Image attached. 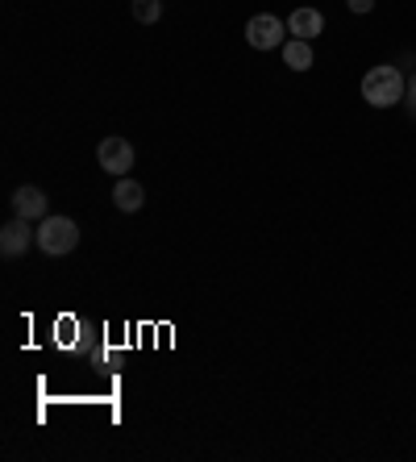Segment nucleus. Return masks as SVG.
<instances>
[{"mask_svg":"<svg viewBox=\"0 0 416 462\" xmlns=\"http://www.w3.org/2000/svg\"><path fill=\"white\" fill-rule=\"evenodd\" d=\"M404 92H408V79L404 71L395 63H379L371 67L363 76V100L371 108H392V105H404Z\"/></svg>","mask_w":416,"mask_h":462,"instance_id":"obj_1","label":"nucleus"},{"mask_svg":"<svg viewBox=\"0 0 416 462\" xmlns=\"http://www.w3.org/2000/svg\"><path fill=\"white\" fill-rule=\"evenodd\" d=\"M79 246V226H75L71 217H46L42 226H38V250L51 258H63Z\"/></svg>","mask_w":416,"mask_h":462,"instance_id":"obj_2","label":"nucleus"},{"mask_svg":"<svg viewBox=\"0 0 416 462\" xmlns=\"http://www.w3.org/2000/svg\"><path fill=\"white\" fill-rule=\"evenodd\" d=\"M283 33H288V22H279L275 13H258V17L245 22V42L254 46V51H279Z\"/></svg>","mask_w":416,"mask_h":462,"instance_id":"obj_3","label":"nucleus"},{"mask_svg":"<svg viewBox=\"0 0 416 462\" xmlns=\"http://www.w3.org/2000/svg\"><path fill=\"white\" fill-rule=\"evenodd\" d=\"M30 246H38V229H30V221H25V217L5 221V229H0V254H5V258H22Z\"/></svg>","mask_w":416,"mask_h":462,"instance_id":"obj_4","label":"nucleus"},{"mask_svg":"<svg viewBox=\"0 0 416 462\" xmlns=\"http://www.w3.org/2000/svg\"><path fill=\"white\" fill-rule=\"evenodd\" d=\"M13 217H25V221H46V217H51V200H46L42 188L22 183V188L13 192Z\"/></svg>","mask_w":416,"mask_h":462,"instance_id":"obj_5","label":"nucleus"},{"mask_svg":"<svg viewBox=\"0 0 416 462\" xmlns=\"http://www.w3.org/2000/svg\"><path fill=\"white\" fill-rule=\"evenodd\" d=\"M97 162L105 167L108 175H129V167H134V146H129L125 138H105L97 151Z\"/></svg>","mask_w":416,"mask_h":462,"instance_id":"obj_6","label":"nucleus"},{"mask_svg":"<svg viewBox=\"0 0 416 462\" xmlns=\"http://www.w3.org/2000/svg\"><path fill=\"white\" fill-rule=\"evenodd\" d=\"M288 33L291 38H304V42H312V38H320L325 33V13L320 9H291V17H288Z\"/></svg>","mask_w":416,"mask_h":462,"instance_id":"obj_7","label":"nucleus"},{"mask_svg":"<svg viewBox=\"0 0 416 462\" xmlns=\"http://www.w3.org/2000/svg\"><path fill=\"white\" fill-rule=\"evenodd\" d=\"M113 205H117L121 213H142V205H146V188H142L138 180L121 175L117 188H113Z\"/></svg>","mask_w":416,"mask_h":462,"instance_id":"obj_8","label":"nucleus"},{"mask_svg":"<svg viewBox=\"0 0 416 462\" xmlns=\"http://www.w3.org/2000/svg\"><path fill=\"white\" fill-rule=\"evenodd\" d=\"M283 63H288L291 71H309V67L317 63L312 42H304V38H291V42H283Z\"/></svg>","mask_w":416,"mask_h":462,"instance_id":"obj_9","label":"nucleus"},{"mask_svg":"<svg viewBox=\"0 0 416 462\" xmlns=\"http://www.w3.org/2000/svg\"><path fill=\"white\" fill-rule=\"evenodd\" d=\"M129 13L138 25H159L162 22V0H129Z\"/></svg>","mask_w":416,"mask_h":462,"instance_id":"obj_10","label":"nucleus"},{"mask_svg":"<svg viewBox=\"0 0 416 462\" xmlns=\"http://www.w3.org/2000/svg\"><path fill=\"white\" fill-rule=\"evenodd\" d=\"M404 108H408V117L416 121V76H408V92H404Z\"/></svg>","mask_w":416,"mask_h":462,"instance_id":"obj_11","label":"nucleus"},{"mask_svg":"<svg viewBox=\"0 0 416 462\" xmlns=\"http://www.w3.org/2000/svg\"><path fill=\"white\" fill-rule=\"evenodd\" d=\"M350 5V13H371L374 9V0H346Z\"/></svg>","mask_w":416,"mask_h":462,"instance_id":"obj_12","label":"nucleus"}]
</instances>
